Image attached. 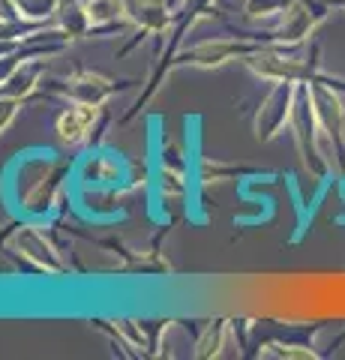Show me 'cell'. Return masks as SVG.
Listing matches in <instances>:
<instances>
[{
	"label": "cell",
	"mask_w": 345,
	"mask_h": 360,
	"mask_svg": "<svg viewBox=\"0 0 345 360\" xmlns=\"http://www.w3.org/2000/svg\"><path fill=\"white\" fill-rule=\"evenodd\" d=\"M70 165L54 156H33L18 162L15 174V201L30 219H46L60 210Z\"/></svg>",
	"instance_id": "obj_1"
},
{
	"label": "cell",
	"mask_w": 345,
	"mask_h": 360,
	"mask_svg": "<svg viewBox=\"0 0 345 360\" xmlns=\"http://www.w3.org/2000/svg\"><path fill=\"white\" fill-rule=\"evenodd\" d=\"M261 45H273L271 33H237V37H210L202 42L183 45L171 60V72L177 70H222L228 63H243L261 49Z\"/></svg>",
	"instance_id": "obj_2"
},
{
	"label": "cell",
	"mask_w": 345,
	"mask_h": 360,
	"mask_svg": "<svg viewBox=\"0 0 345 360\" xmlns=\"http://www.w3.org/2000/svg\"><path fill=\"white\" fill-rule=\"evenodd\" d=\"M243 66L259 78V82H294V84H306L315 82L321 75V51L318 45H313L309 54H300V49H282V45H261L255 54H249Z\"/></svg>",
	"instance_id": "obj_3"
},
{
	"label": "cell",
	"mask_w": 345,
	"mask_h": 360,
	"mask_svg": "<svg viewBox=\"0 0 345 360\" xmlns=\"http://www.w3.org/2000/svg\"><path fill=\"white\" fill-rule=\"evenodd\" d=\"M300 99V84L294 82H273L267 87V94L259 99L252 115V135L259 144H271L282 139L285 132H292L294 111Z\"/></svg>",
	"instance_id": "obj_4"
},
{
	"label": "cell",
	"mask_w": 345,
	"mask_h": 360,
	"mask_svg": "<svg viewBox=\"0 0 345 360\" xmlns=\"http://www.w3.org/2000/svg\"><path fill=\"white\" fill-rule=\"evenodd\" d=\"M330 13H337L330 0H288V6L276 18V25L267 30L271 42L282 45V49H304L313 39V33L327 21Z\"/></svg>",
	"instance_id": "obj_5"
},
{
	"label": "cell",
	"mask_w": 345,
	"mask_h": 360,
	"mask_svg": "<svg viewBox=\"0 0 345 360\" xmlns=\"http://www.w3.org/2000/svg\"><path fill=\"white\" fill-rule=\"evenodd\" d=\"M9 252L25 258V262L48 276H63L70 274V258L63 255V250L54 243L51 234L37 222H21L18 229L9 234Z\"/></svg>",
	"instance_id": "obj_6"
},
{
	"label": "cell",
	"mask_w": 345,
	"mask_h": 360,
	"mask_svg": "<svg viewBox=\"0 0 345 360\" xmlns=\"http://www.w3.org/2000/svg\"><path fill=\"white\" fill-rule=\"evenodd\" d=\"M124 87H129V82H120V78L108 75L103 70L75 66V70H70V72L60 78L58 94L66 99V103H87V105L105 108L108 99H115Z\"/></svg>",
	"instance_id": "obj_7"
},
{
	"label": "cell",
	"mask_w": 345,
	"mask_h": 360,
	"mask_svg": "<svg viewBox=\"0 0 345 360\" xmlns=\"http://www.w3.org/2000/svg\"><path fill=\"white\" fill-rule=\"evenodd\" d=\"M103 120V108L87 103H66L54 117V135L66 150H84L93 144V132Z\"/></svg>",
	"instance_id": "obj_8"
},
{
	"label": "cell",
	"mask_w": 345,
	"mask_h": 360,
	"mask_svg": "<svg viewBox=\"0 0 345 360\" xmlns=\"http://www.w3.org/2000/svg\"><path fill=\"white\" fill-rule=\"evenodd\" d=\"M174 25V4L171 0H129V27H132V37L120 54L132 51L141 39L148 37H165Z\"/></svg>",
	"instance_id": "obj_9"
},
{
	"label": "cell",
	"mask_w": 345,
	"mask_h": 360,
	"mask_svg": "<svg viewBox=\"0 0 345 360\" xmlns=\"http://www.w3.org/2000/svg\"><path fill=\"white\" fill-rule=\"evenodd\" d=\"M189 174H195V168H189V160L183 148L171 139L162 141L160 162H157V186L162 198H183L189 193Z\"/></svg>",
	"instance_id": "obj_10"
},
{
	"label": "cell",
	"mask_w": 345,
	"mask_h": 360,
	"mask_svg": "<svg viewBox=\"0 0 345 360\" xmlns=\"http://www.w3.org/2000/svg\"><path fill=\"white\" fill-rule=\"evenodd\" d=\"M126 168L129 162L117 160L115 153H87L79 162L82 186L108 189V186H126Z\"/></svg>",
	"instance_id": "obj_11"
},
{
	"label": "cell",
	"mask_w": 345,
	"mask_h": 360,
	"mask_svg": "<svg viewBox=\"0 0 345 360\" xmlns=\"http://www.w3.org/2000/svg\"><path fill=\"white\" fill-rule=\"evenodd\" d=\"M193 354L202 360H214V357H240V340L235 333V324L228 319H216L207 321L198 340L193 345Z\"/></svg>",
	"instance_id": "obj_12"
},
{
	"label": "cell",
	"mask_w": 345,
	"mask_h": 360,
	"mask_svg": "<svg viewBox=\"0 0 345 360\" xmlns=\"http://www.w3.org/2000/svg\"><path fill=\"white\" fill-rule=\"evenodd\" d=\"M247 177H273V172L271 168H255V165H243V162L216 160V156H202V160L195 162V180L202 189L231 184V180H247Z\"/></svg>",
	"instance_id": "obj_13"
},
{
	"label": "cell",
	"mask_w": 345,
	"mask_h": 360,
	"mask_svg": "<svg viewBox=\"0 0 345 360\" xmlns=\"http://www.w3.org/2000/svg\"><path fill=\"white\" fill-rule=\"evenodd\" d=\"M84 13L91 18L93 33H108V30H132L129 27V0H82ZM91 33V37H93Z\"/></svg>",
	"instance_id": "obj_14"
},
{
	"label": "cell",
	"mask_w": 345,
	"mask_h": 360,
	"mask_svg": "<svg viewBox=\"0 0 345 360\" xmlns=\"http://www.w3.org/2000/svg\"><path fill=\"white\" fill-rule=\"evenodd\" d=\"M54 25L63 30V37H70L72 42L87 39L93 33L91 18L84 13V4L82 0H60L58 6V15H54Z\"/></svg>",
	"instance_id": "obj_15"
},
{
	"label": "cell",
	"mask_w": 345,
	"mask_h": 360,
	"mask_svg": "<svg viewBox=\"0 0 345 360\" xmlns=\"http://www.w3.org/2000/svg\"><path fill=\"white\" fill-rule=\"evenodd\" d=\"M9 13L21 25H51L54 15H58L60 0H6Z\"/></svg>",
	"instance_id": "obj_16"
},
{
	"label": "cell",
	"mask_w": 345,
	"mask_h": 360,
	"mask_svg": "<svg viewBox=\"0 0 345 360\" xmlns=\"http://www.w3.org/2000/svg\"><path fill=\"white\" fill-rule=\"evenodd\" d=\"M259 357H276V360H318L321 352L313 342H285V340H267L259 345Z\"/></svg>",
	"instance_id": "obj_17"
},
{
	"label": "cell",
	"mask_w": 345,
	"mask_h": 360,
	"mask_svg": "<svg viewBox=\"0 0 345 360\" xmlns=\"http://www.w3.org/2000/svg\"><path fill=\"white\" fill-rule=\"evenodd\" d=\"M240 4H243V15L249 21H273L282 15L288 0H240Z\"/></svg>",
	"instance_id": "obj_18"
},
{
	"label": "cell",
	"mask_w": 345,
	"mask_h": 360,
	"mask_svg": "<svg viewBox=\"0 0 345 360\" xmlns=\"http://www.w3.org/2000/svg\"><path fill=\"white\" fill-rule=\"evenodd\" d=\"M25 105H27V99L0 90V139L13 129V123L18 120V115H21V108H25Z\"/></svg>",
	"instance_id": "obj_19"
},
{
	"label": "cell",
	"mask_w": 345,
	"mask_h": 360,
	"mask_svg": "<svg viewBox=\"0 0 345 360\" xmlns=\"http://www.w3.org/2000/svg\"><path fill=\"white\" fill-rule=\"evenodd\" d=\"M333 4V9H337V13H345V0H330Z\"/></svg>",
	"instance_id": "obj_20"
},
{
	"label": "cell",
	"mask_w": 345,
	"mask_h": 360,
	"mask_svg": "<svg viewBox=\"0 0 345 360\" xmlns=\"http://www.w3.org/2000/svg\"><path fill=\"white\" fill-rule=\"evenodd\" d=\"M171 4H174V9H177V6H181V4H186V0H171Z\"/></svg>",
	"instance_id": "obj_21"
}]
</instances>
